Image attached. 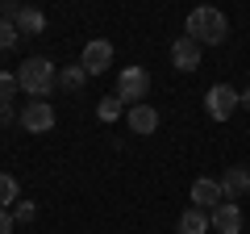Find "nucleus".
<instances>
[{
    "instance_id": "f03ea898",
    "label": "nucleus",
    "mask_w": 250,
    "mask_h": 234,
    "mask_svg": "<svg viewBox=\"0 0 250 234\" xmlns=\"http://www.w3.org/2000/svg\"><path fill=\"white\" fill-rule=\"evenodd\" d=\"M17 84L34 100H46L54 92V84H59V67H54L50 59H25V63L17 67Z\"/></svg>"
},
{
    "instance_id": "4468645a",
    "label": "nucleus",
    "mask_w": 250,
    "mask_h": 234,
    "mask_svg": "<svg viewBox=\"0 0 250 234\" xmlns=\"http://www.w3.org/2000/svg\"><path fill=\"white\" fill-rule=\"evenodd\" d=\"M83 84H88V71H83V63H71V67H62V71H59V88L80 92Z\"/></svg>"
},
{
    "instance_id": "9d476101",
    "label": "nucleus",
    "mask_w": 250,
    "mask_h": 234,
    "mask_svg": "<svg viewBox=\"0 0 250 234\" xmlns=\"http://www.w3.org/2000/svg\"><path fill=\"white\" fill-rule=\"evenodd\" d=\"M221 188H225V201H242L250 192V167H225Z\"/></svg>"
},
{
    "instance_id": "aec40b11",
    "label": "nucleus",
    "mask_w": 250,
    "mask_h": 234,
    "mask_svg": "<svg viewBox=\"0 0 250 234\" xmlns=\"http://www.w3.org/2000/svg\"><path fill=\"white\" fill-rule=\"evenodd\" d=\"M13 217H17V222H34V205H29V201H17Z\"/></svg>"
},
{
    "instance_id": "6e6552de",
    "label": "nucleus",
    "mask_w": 250,
    "mask_h": 234,
    "mask_svg": "<svg viewBox=\"0 0 250 234\" xmlns=\"http://www.w3.org/2000/svg\"><path fill=\"white\" fill-rule=\"evenodd\" d=\"M171 63H175V71H196L200 67V42L196 38H175V46H171Z\"/></svg>"
},
{
    "instance_id": "1a4fd4ad",
    "label": "nucleus",
    "mask_w": 250,
    "mask_h": 234,
    "mask_svg": "<svg viewBox=\"0 0 250 234\" xmlns=\"http://www.w3.org/2000/svg\"><path fill=\"white\" fill-rule=\"evenodd\" d=\"M208 217H213V230L217 234H242V205H238V201H221Z\"/></svg>"
},
{
    "instance_id": "f3484780",
    "label": "nucleus",
    "mask_w": 250,
    "mask_h": 234,
    "mask_svg": "<svg viewBox=\"0 0 250 234\" xmlns=\"http://www.w3.org/2000/svg\"><path fill=\"white\" fill-rule=\"evenodd\" d=\"M17 38H21L17 21H0V50H13V46H17Z\"/></svg>"
},
{
    "instance_id": "f257e3e1",
    "label": "nucleus",
    "mask_w": 250,
    "mask_h": 234,
    "mask_svg": "<svg viewBox=\"0 0 250 234\" xmlns=\"http://www.w3.org/2000/svg\"><path fill=\"white\" fill-rule=\"evenodd\" d=\"M184 34H188V38H196L200 46H221L225 38H229V21H225L221 9H213V4H200V9L188 13Z\"/></svg>"
},
{
    "instance_id": "4be33fe9",
    "label": "nucleus",
    "mask_w": 250,
    "mask_h": 234,
    "mask_svg": "<svg viewBox=\"0 0 250 234\" xmlns=\"http://www.w3.org/2000/svg\"><path fill=\"white\" fill-rule=\"evenodd\" d=\"M13 121V105H4V100H0V126H9Z\"/></svg>"
},
{
    "instance_id": "412c9836",
    "label": "nucleus",
    "mask_w": 250,
    "mask_h": 234,
    "mask_svg": "<svg viewBox=\"0 0 250 234\" xmlns=\"http://www.w3.org/2000/svg\"><path fill=\"white\" fill-rule=\"evenodd\" d=\"M13 226H17V217L9 209H0V234H13Z\"/></svg>"
},
{
    "instance_id": "9b49d317",
    "label": "nucleus",
    "mask_w": 250,
    "mask_h": 234,
    "mask_svg": "<svg viewBox=\"0 0 250 234\" xmlns=\"http://www.w3.org/2000/svg\"><path fill=\"white\" fill-rule=\"evenodd\" d=\"M129 130H134V134H154V130H159V113H154L150 105H129Z\"/></svg>"
},
{
    "instance_id": "39448f33",
    "label": "nucleus",
    "mask_w": 250,
    "mask_h": 234,
    "mask_svg": "<svg viewBox=\"0 0 250 234\" xmlns=\"http://www.w3.org/2000/svg\"><path fill=\"white\" fill-rule=\"evenodd\" d=\"M21 126H25L29 134H50V130H54V109H50V100H29V105L21 109Z\"/></svg>"
},
{
    "instance_id": "2eb2a0df",
    "label": "nucleus",
    "mask_w": 250,
    "mask_h": 234,
    "mask_svg": "<svg viewBox=\"0 0 250 234\" xmlns=\"http://www.w3.org/2000/svg\"><path fill=\"white\" fill-rule=\"evenodd\" d=\"M21 197V184H17V176H9V171H0V209H9L13 201Z\"/></svg>"
},
{
    "instance_id": "a211bd4d",
    "label": "nucleus",
    "mask_w": 250,
    "mask_h": 234,
    "mask_svg": "<svg viewBox=\"0 0 250 234\" xmlns=\"http://www.w3.org/2000/svg\"><path fill=\"white\" fill-rule=\"evenodd\" d=\"M17 88H21V84H17V75H9V71H0V100H4V105H9V100L17 96Z\"/></svg>"
},
{
    "instance_id": "6ab92c4d",
    "label": "nucleus",
    "mask_w": 250,
    "mask_h": 234,
    "mask_svg": "<svg viewBox=\"0 0 250 234\" xmlns=\"http://www.w3.org/2000/svg\"><path fill=\"white\" fill-rule=\"evenodd\" d=\"M17 13H21L17 0H0V21H17Z\"/></svg>"
},
{
    "instance_id": "f8f14e48",
    "label": "nucleus",
    "mask_w": 250,
    "mask_h": 234,
    "mask_svg": "<svg viewBox=\"0 0 250 234\" xmlns=\"http://www.w3.org/2000/svg\"><path fill=\"white\" fill-rule=\"evenodd\" d=\"M208 226H213V217L205 209H196V205L179 213V234H208Z\"/></svg>"
},
{
    "instance_id": "423d86ee",
    "label": "nucleus",
    "mask_w": 250,
    "mask_h": 234,
    "mask_svg": "<svg viewBox=\"0 0 250 234\" xmlns=\"http://www.w3.org/2000/svg\"><path fill=\"white\" fill-rule=\"evenodd\" d=\"M80 63H83V71H88V75H100V71H108V63H113V46H108L104 38H92V42L83 46Z\"/></svg>"
},
{
    "instance_id": "dca6fc26",
    "label": "nucleus",
    "mask_w": 250,
    "mask_h": 234,
    "mask_svg": "<svg viewBox=\"0 0 250 234\" xmlns=\"http://www.w3.org/2000/svg\"><path fill=\"white\" fill-rule=\"evenodd\" d=\"M121 113H125V100H121V96H104V100L96 105V117H100V121H117Z\"/></svg>"
},
{
    "instance_id": "20e7f679",
    "label": "nucleus",
    "mask_w": 250,
    "mask_h": 234,
    "mask_svg": "<svg viewBox=\"0 0 250 234\" xmlns=\"http://www.w3.org/2000/svg\"><path fill=\"white\" fill-rule=\"evenodd\" d=\"M146 92H150V71L146 67H121V75H117V96L125 105H142Z\"/></svg>"
},
{
    "instance_id": "0eeeda50",
    "label": "nucleus",
    "mask_w": 250,
    "mask_h": 234,
    "mask_svg": "<svg viewBox=\"0 0 250 234\" xmlns=\"http://www.w3.org/2000/svg\"><path fill=\"white\" fill-rule=\"evenodd\" d=\"M221 201H225L221 180H208V176H200V180L192 184V205H196V209H208V213H213Z\"/></svg>"
},
{
    "instance_id": "5701e85b",
    "label": "nucleus",
    "mask_w": 250,
    "mask_h": 234,
    "mask_svg": "<svg viewBox=\"0 0 250 234\" xmlns=\"http://www.w3.org/2000/svg\"><path fill=\"white\" fill-rule=\"evenodd\" d=\"M242 109H246V113H250V88L242 92Z\"/></svg>"
},
{
    "instance_id": "7ed1b4c3",
    "label": "nucleus",
    "mask_w": 250,
    "mask_h": 234,
    "mask_svg": "<svg viewBox=\"0 0 250 234\" xmlns=\"http://www.w3.org/2000/svg\"><path fill=\"white\" fill-rule=\"evenodd\" d=\"M238 109H242V92L229 88V84H213V88L205 92V113L213 117V121H229Z\"/></svg>"
},
{
    "instance_id": "ddd939ff",
    "label": "nucleus",
    "mask_w": 250,
    "mask_h": 234,
    "mask_svg": "<svg viewBox=\"0 0 250 234\" xmlns=\"http://www.w3.org/2000/svg\"><path fill=\"white\" fill-rule=\"evenodd\" d=\"M17 29H21V34H42V29H46V13L34 9V4H21V13H17Z\"/></svg>"
}]
</instances>
